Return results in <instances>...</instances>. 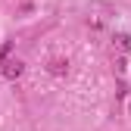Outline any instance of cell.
<instances>
[{
  "mask_svg": "<svg viewBox=\"0 0 131 131\" xmlns=\"http://www.w3.org/2000/svg\"><path fill=\"white\" fill-rule=\"evenodd\" d=\"M22 72H25V62L22 59H3V62H0V75H3L6 81H16Z\"/></svg>",
  "mask_w": 131,
  "mask_h": 131,
  "instance_id": "cell-1",
  "label": "cell"
},
{
  "mask_svg": "<svg viewBox=\"0 0 131 131\" xmlns=\"http://www.w3.org/2000/svg\"><path fill=\"white\" fill-rule=\"evenodd\" d=\"M47 69H50L53 75H66V72H69V62H62V59H53L50 66H47Z\"/></svg>",
  "mask_w": 131,
  "mask_h": 131,
  "instance_id": "cell-2",
  "label": "cell"
},
{
  "mask_svg": "<svg viewBox=\"0 0 131 131\" xmlns=\"http://www.w3.org/2000/svg\"><path fill=\"white\" fill-rule=\"evenodd\" d=\"M116 44L122 50H131V35H116Z\"/></svg>",
  "mask_w": 131,
  "mask_h": 131,
  "instance_id": "cell-3",
  "label": "cell"
}]
</instances>
